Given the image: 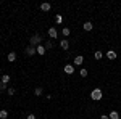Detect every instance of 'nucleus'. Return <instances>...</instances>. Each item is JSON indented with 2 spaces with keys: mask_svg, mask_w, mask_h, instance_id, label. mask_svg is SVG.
<instances>
[{
  "mask_svg": "<svg viewBox=\"0 0 121 119\" xmlns=\"http://www.w3.org/2000/svg\"><path fill=\"white\" fill-rule=\"evenodd\" d=\"M102 97H103V93L100 89H94L92 92H91V98L95 101H99V100H102Z\"/></svg>",
  "mask_w": 121,
  "mask_h": 119,
  "instance_id": "f257e3e1",
  "label": "nucleus"
},
{
  "mask_svg": "<svg viewBox=\"0 0 121 119\" xmlns=\"http://www.w3.org/2000/svg\"><path fill=\"white\" fill-rule=\"evenodd\" d=\"M29 40H31V45H32V47H37V45H40V40H42V39H40L39 34H36V36L31 37Z\"/></svg>",
  "mask_w": 121,
  "mask_h": 119,
  "instance_id": "f03ea898",
  "label": "nucleus"
},
{
  "mask_svg": "<svg viewBox=\"0 0 121 119\" xmlns=\"http://www.w3.org/2000/svg\"><path fill=\"white\" fill-rule=\"evenodd\" d=\"M36 53H37V50H36V47L29 45L28 48H26V55H28V56H34Z\"/></svg>",
  "mask_w": 121,
  "mask_h": 119,
  "instance_id": "7ed1b4c3",
  "label": "nucleus"
},
{
  "mask_svg": "<svg viewBox=\"0 0 121 119\" xmlns=\"http://www.w3.org/2000/svg\"><path fill=\"white\" fill-rule=\"evenodd\" d=\"M65 73L69 74V76L74 74V66H73V64H66V66H65Z\"/></svg>",
  "mask_w": 121,
  "mask_h": 119,
  "instance_id": "20e7f679",
  "label": "nucleus"
},
{
  "mask_svg": "<svg viewBox=\"0 0 121 119\" xmlns=\"http://www.w3.org/2000/svg\"><path fill=\"white\" fill-rule=\"evenodd\" d=\"M60 47H61L63 50H68V48H69V42H68V39H63V40L60 42Z\"/></svg>",
  "mask_w": 121,
  "mask_h": 119,
  "instance_id": "39448f33",
  "label": "nucleus"
},
{
  "mask_svg": "<svg viewBox=\"0 0 121 119\" xmlns=\"http://www.w3.org/2000/svg\"><path fill=\"white\" fill-rule=\"evenodd\" d=\"M82 28H84V31H92V28H94V24L91 23V21H86L82 24Z\"/></svg>",
  "mask_w": 121,
  "mask_h": 119,
  "instance_id": "423d86ee",
  "label": "nucleus"
},
{
  "mask_svg": "<svg viewBox=\"0 0 121 119\" xmlns=\"http://www.w3.org/2000/svg\"><path fill=\"white\" fill-rule=\"evenodd\" d=\"M36 50H37V55H45V52H47L44 45H37V47H36Z\"/></svg>",
  "mask_w": 121,
  "mask_h": 119,
  "instance_id": "0eeeda50",
  "label": "nucleus"
},
{
  "mask_svg": "<svg viewBox=\"0 0 121 119\" xmlns=\"http://www.w3.org/2000/svg\"><path fill=\"white\" fill-rule=\"evenodd\" d=\"M116 52H113V50H110V52H107V58L108 60H116Z\"/></svg>",
  "mask_w": 121,
  "mask_h": 119,
  "instance_id": "6e6552de",
  "label": "nucleus"
},
{
  "mask_svg": "<svg viewBox=\"0 0 121 119\" xmlns=\"http://www.w3.org/2000/svg\"><path fill=\"white\" fill-rule=\"evenodd\" d=\"M48 36L52 39H56V28H50L48 29Z\"/></svg>",
  "mask_w": 121,
  "mask_h": 119,
  "instance_id": "1a4fd4ad",
  "label": "nucleus"
},
{
  "mask_svg": "<svg viewBox=\"0 0 121 119\" xmlns=\"http://www.w3.org/2000/svg\"><path fill=\"white\" fill-rule=\"evenodd\" d=\"M52 8V5H50V3H42V5H40V10H42V11H48V10Z\"/></svg>",
  "mask_w": 121,
  "mask_h": 119,
  "instance_id": "9d476101",
  "label": "nucleus"
},
{
  "mask_svg": "<svg viewBox=\"0 0 121 119\" xmlns=\"http://www.w3.org/2000/svg\"><path fill=\"white\" fill-rule=\"evenodd\" d=\"M108 118L110 119H120V114H118V111H112V113L108 114Z\"/></svg>",
  "mask_w": 121,
  "mask_h": 119,
  "instance_id": "9b49d317",
  "label": "nucleus"
},
{
  "mask_svg": "<svg viewBox=\"0 0 121 119\" xmlns=\"http://www.w3.org/2000/svg\"><path fill=\"white\" fill-rule=\"evenodd\" d=\"M82 61H84V56L82 55H79V56H76V58H74V64H82Z\"/></svg>",
  "mask_w": 121,
  "mask_h": 119,
  "instance_id": "f8f14e48",
  "label": "nucleus"
},
{
  "mask_svg": "<svg viewBox=\"0 0 121 119\" xmlns=\"http://www.w3.org/2000/svg\"><path fill=\"white\" fill-rule=\"evenodd\" d=\"M8 118V111L7 110H0V119H7Z\"/></svg>",
  "mask_w": 121,
  "mask_h": 119,
  "instance_id": "ddd939ff",
  "label": "nucleus"
},
{
  "mask_svg": "<svg viewBox=\"0 0 121 119\" xmlns=\"http://www.w3.org/2000/svg\"><path fill=\"white\" fill-rule=\"evenodd\" d=\"M15 60H16V53H15V52H10V53H8V61L13 63Z\"/></svg>",
  "mask_w": 121,
  "mask_h": 119,
  "instance_id": "4468645a",
  "label": "nucleus"
},
{
  "mask_svg": "<svg viewBox=\"0 0 121 119\" xmlns=\"http://www.w3.org/2000/svg\"><path fill=\"white\" fill-rule=\"evenodd\" d=\"M2 82H3V84H8L10 82V76H8V74H3V76H2Z\"/></svg>",
  "mask_w": 121,
  "mask_h": 119,
  "instance_id": "2eb2a0df",
  "label": "nucleus"
},
{
  "mask_svg": "<svg viewBox=\"0 0 121 119\" xmlns=\"http://www.w3.org/2000/svg\"><path fill=\"white\" fill-rule=\"evenodd\" d=\"M34 93H36V95H37V97H40V95H42V93H44V90H42V87H37V89H36V90H34Z\"/></svg>",
  "mask_w": 121,
  "mask_h": 119,
  "instance_id": "dca6fc26",
  "label": "nucleus"
},
{
  "mask_svg": "<svg viewBox=\"0 0 121 119\" xmlns=\"http://www.w3.org/2000/svg\"><path fill=\"white\" fill-rule=\"evenodd\" d=\"M94 56H95V60H102L103 53H102V52H95V53H94Z\"/></svg>",
  "mask_w": 121,
  "mask_h": 119,
  "instance_id": "f3484780",
  "label": "nucleus"
},
{
  "mask_svg": "<svg viewBox=\"0 0 121 119\" xmlns=\"http://www.w3.org/2000/svg\"><path fill=\"white\" fill-rule=\"evenodd\" d=\"M61 34H63L65 37H68V36H69V28H63V31H61Z\"/></svg>",
  "mask_w": 121,
  "mask_h": 119,
  "instance_id": "a211bd4d",
  "label": "nucleus"
},
{
  "mask_svg": "<svg viewBox=\"0 0 121 119\" xmlns=\"http://www.w3.org/2000/svg\"><path fill=\"white\" fill-rule=\"evenodd\" d=\"M79 74H81V77H87V74H89V73H87V69H84V68H82V69L79 71Z\"/></svg>",
  "mask_w": 121,
  "mask_h": 119,
  "instance_id": "6ab92c4d",
  "label": "nucleus"
},
{
  "mask_svg": "<svg viewBox=\"0 0 121 119\" xmlns=\"http://www.w3.org/2000/svg\"><path fill=\"white\" fill-rule=\"evenodd\" d=\"M5 90H8V89H7V84L0 82V92H5Z\"/></svg>",
  "mask_w": 121,
  "mask_h": 119,
  "instance_id": "aec40b11",
  "label": "nucleus"
},
{
  "mask_svg": "<svg viewBox=\"0 0 121 119\" xmlns=\"http://www.w3.org/2000/svg\"><path fill=\"white\" fill-rule=\"evenodd\" d=\"M52 47H53V42H52V40H48V42L45 44V50H48V48H52Z\"/></svg>",
  "mask_w": 121,
  "mask_h": 119,
  "instance_id": "412c9836",
  "label": "nucleus"
},
{
  "mask_svg": "<svg viewBox=\"0 0 121 119\" xmlns=\"http://www.w3.org/2000/svg\"><path fill=\"white\" fill-rule=\"evenodd\" d=\"M55 21H56V24H61V21H63V18H61V16H60V15H56Z\"/></svg>",
  "mask_w": 121,
  "mask_h": 119,
  "instance_id": "4be33fe9",
  "label": "nucleus"
},
{
  "mask_svg": "<svg viewBox=\"0 0 121 119\" xmlns=\"http://www.w3.org/2000/svg\"><path fill=\"white\" fill-rule=\"evenodd\" d=\"M15 92H16V90H15L13 87H10L8 90H7V93H8V95H15Z\"/></svg>",
  "mask_w": 121,
  "mask_h": 119,
  "instance_id": "5701e85b",
  "label": "nucleus"
},
{
  "mask_svg": "<svg viewBox=\"0 0 121 119\" xmlns=\"http://www.w3.org/2000/svg\"><path fill=\"white\" fill-rule=\"evenodd\" d=\"M26 119H36V116H34V114H29V116H28Z\"/></svg>",
  "mask_w": 121,
  "mask_h": 119,
  "instance_id": "b1692460",
  "label": "nucleus"
},
{
  "mask_svg": "<svg viewBox=\"0 0 121 119\" xmlns=\"http://www.w3.org/2000/svg\"><path fill=\"white\" fill-rule=\"evenodd\" d=\"M100 119H110V118H108L107 114H102V116H100Z\"/></svg>",
  "mask_w": 121,
  "mask_h": 119,
  "instance_id": "393cba45",
  "label": "nucleus"
}]
</instances>
